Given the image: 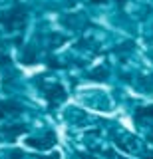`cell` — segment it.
Wrapping results in <instances>:
<instances>
[{
  "label": "cell",
  "mask_w": 153,
  "mask_h": 159,
  "mask_svg": "<svg viewBox=\"0 0 153 159\" xmlns=\"http://www.w3.org/2000/svg\"><path fill=\"white\" fill-rule=\"evenodd\" d=\"M24 18H26L24 8H16V10H12L8 16L0 14V24H4L6 28H16V26H22L24 24Z\"/></svg>",
  "instance_id": "cell-1"
},
{
  "label": "cell",
  "mask_w": 153,
  "mask_h": 159,
  "mask_svg": "<svg viewBox=\"0 0 153 159\" xmlns=\"http://www.w3.org/2000/svg\"><path fill=\"white\" fill-rule=\"evenodd\" d=\"M66 99V89H64L62 86H52L50 89H48V102L50 103H56V102H64Z\"/></svg>",
  "instance_id": "cell-2"
},
{
  "label": "cell",
  "mask_w": 153,
  "mask_h": 159,
  "mask_svg": "<svg viewBox=\"0 0 153 159\" xmlns=\"http://www.w3.org/2000/svg\"><path fill=\"white\" fill-rule=\"evenodd\" d=\"M54 141H56L54 133H48V139H28L26 145H32V147H38V149H48V147L54 145Z\"/></svg>",
  "instance_id": "cell-3"
},
{
  "label": "cell",
  "mask_w": 153,
  "mask_h": 159,
  "mask_svg": "<svg viewBox=\"0 0 153 159\" xmlns=\"http://www.w3.org/2000/svg\"><path fill=\"white\" fill-rule=\"evenodd\" d=\"M137 116H151L153 117V106L143 107V109H137Z\"/></svg>",
  "instance_id": "cell-4"
},
{
  "label": "cell",
  "mask_w": 153,
  "mask_h": 159,
  "mask_svg": "<svg viewBox=\"0 0 153 159\" xmlns=\"http://www.w3.org/2000/svg\"><path fill=\"white\" fill-rule=\"evenodd\" d=\"M76 157H78V159H96L93 155H88V153H82V151L76 153Z\"/></svg>",
  "instance_id": "cell-5"
},
{
  "label": "cell",
  "mask_w": 153,
  "mask_h": 159,
  "mask_svg": "<svg viewBox=\"0 0 153 159\" xmlns=\"http://www.w3.org/2000/svg\"><path fill=\"white\" fill-rule=\"evenodd\" d=\"M40 159H60V153H52L50 157H40Z\"/></svg>",
  "instance_id": "cell-6"
},
{
  "label": "cell",
  "mask_w": 153,
  "mask_h": 159,
  "mask_svg": "<svg viewBox=\"0 0 153 159\" xmlns=\"http://www.w3.org/2000/svg\"><path fill=\"white\" fill-rule=\"evenodd\" d=\"M2 117H4V109L0 107V119H2Z\"/></svg>",
  "instance_id": "cell-7"
},
{
  "label": "cell",
  "mask_w": 153,
  "mask_h": 159,
  "mask_svg": "<svg viewBox=\"0 0 153 159\" xmlns=\"http://www.w3.org/2000/svg\"><path fill=\"white\" fill-rule=\"evenodd\" d=\"M119 2H125V0H119Z\"/></svg>",
  "instance_id": "cell-8"
}]
</instances>
